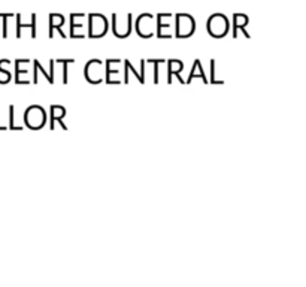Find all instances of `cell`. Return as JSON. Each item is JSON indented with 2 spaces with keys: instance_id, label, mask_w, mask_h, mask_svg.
I'll list each match as a JSON object with an SVG mask.
<instances>
[{
  "instance_id": "1",
  "label": "cell",
  "mask_w": 306,
  "mask_h": 287,
  "mask_svg": "<svg viewBox=\"0 0 306 287\" xmlns=\"http://www.w3.org/2000/svg\"><path fill=\"white\" fill-rule=\"evenodd\" d=\"M45 123H47V114L41 106L33 105L26 111V124L30 129H41Z\"/></svg>"
},
{
  "instance_id": "2",
  "label": "cell",
  "mask_w": 306,
  "mask_h": 287,
  "mask_svg": "<svg viewBox=\"0 0 306 287\" xmlns=\"http://www.w3.org/2000/svg\"><path fill=\"white\" fill-rule=\"evenodd\" d=\"M229 30V23L227 18L224 15H214L208 20V32L214 36V38H223Z\"/></svg>"
},
{
  "instance_id": "3",
  "label": "cell",
  "mask_w": 306,
  "mask_h": 287,
  "mask_svg": "<svg viewBox=\"0 0 306 287\" xmlns=\"http://www.w3.org/2000/svg\"><path fill=\"white\" fill-rule=\"evenodd\" d=\"M106 29H108V23L105 17L99 14L90 15V38H100L102 35L106 33Z\"/></svg>"
},
{
  "instance_id": "4",
  "label": "cell",
  "mask_w": 306,
  "mask_h": 287,
  "mask_svg": "<svg viewBox=\"0 0 306 287\" xmlns=\"http://www.w3.org/2000/svg\"><path fill=\"white\" fill-rule=\"evenodd\" d=\"M151 23H152V15L145 14V15H140V17H139L137 24H136V29H137V33H139L142 38H151V36H152V29L149 27Z\"/></svg>"
},
{
  "instance_id": "5",
  "label": "cell",
  "mask_w": 306,
  "mask_h": 287,
  "mask_svg": "<svg viewBox=\"0 0 306 287\" xmlns=\"http://www.w3.org/2000/svg\"><path fill=\"white\" fill-rule=\"evenodd\" d=\"M94 65H96V60H93V62H90V63L87 65V68H85V76H87V79H88L91 84H99L103 76L99 73L97 69H94Z\"/></svg>"
},
{
  "instance_id": "6",
  "label": "cell",
  "mask_w": 306,
  "mask_h": 287,
  "mask_svg": "<svg viewBox=\"0 0 306 287\" xmlns=\"http://www.w3.org/2000/svg\"><path fill=\"white\" fill-rule=\"evenodd\" d=\"M246 23H248V17H246V15H244V14H236V15H235L233 38H236V32H238V29H244V32H245L246 38H249V35H248V32H246V29H245Z\"/></svg>"
},
{
  "instance_id": "7",
  "label": "cell",
  "mask_w": 306,
  "mask_h": 287,
  "mask_svg": "<svg viewBox=\"0 0 306 287\" xmlns=\"http://www.w3.org/2000/svg\"><path fill=\"white\" fill-rule=\"evenodd\" d=\"M64 114H66V109L63 106H60V105H53L51 106V120H53V123L59 121L63 129H66V124L61 123V118L64 117ZM53 123H51V126H53Z\"/></svg>"
},
{
  "instance_id": "8",
  "label": "cell",
  "mask_w": 306,
  "mask_h": 287,
  "mask_svg": "<svg viewBox=\"0 0 306 287\" xmlns=\"http://www.w3.org/2000/svg\"><path fill=\"white\" fill-rule=\"evenodd\" d=\"M181 69H183V63H181L180 60H171V62H169V79H168V82H169V84L172 82V75H177V76H178V79H180L183 84H185V82L181 79V76H180Z\"/></svg>"
},
{
  "instance_id": "9",
  "label": "cell",
  "mask_w": 306,
  "mask_h": 287,
  "mask_svg": "<svg viewBox=\"0 0 306 287\" xmlns=\"http://www.w3.org/2000/svg\"><path fill=\"white\" fill-rule=\"evenodd\" d=\"M200 71H202V65H200L199 60H196V63H194V66H193V72L190 73V76H188V79H187V84H190L194 76H200V78L203 79V82H206V78H205L203 72H200Z\"/></svg>"
}]
</instances>
